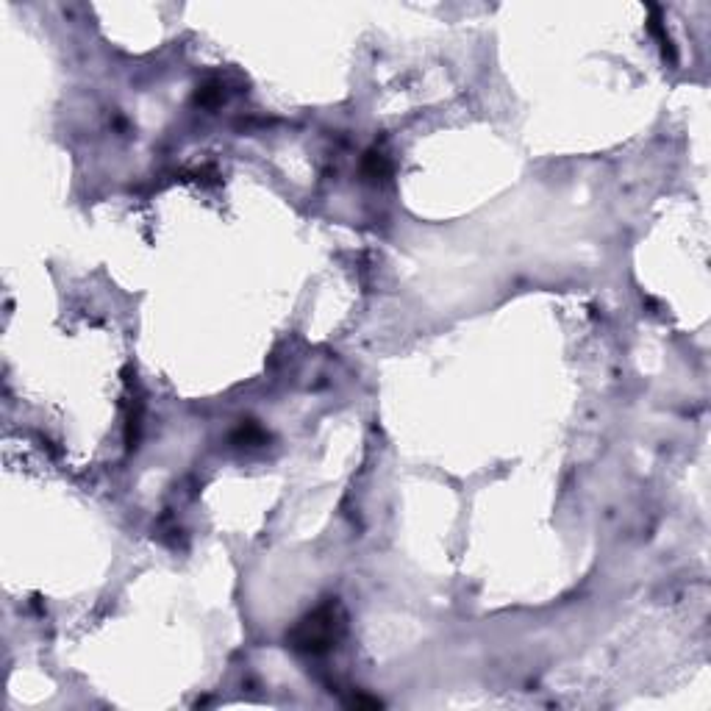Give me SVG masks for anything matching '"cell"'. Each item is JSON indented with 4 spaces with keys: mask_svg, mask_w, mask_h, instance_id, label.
I'll use <instances>...</instances> for the list:
<instances>
[{
    "mask_svg": "<svg viewBox=\"0 0 711 711\" xmlns=\"http://www.w3.org/2000/svg\"><path fill=\"white\" fill-rule=\"evenodd\" d=\"M292 639H295V648L309 650V653H320V650L328 648L331 639H334V617H331V609H323V612L309 617V620L295 631V637Z\"/></svg>",
    "mask_w": 711,
    "mask_h": 711,
    "instance_id": "cell-1",
    "label": "cell"
}]
</instances>
